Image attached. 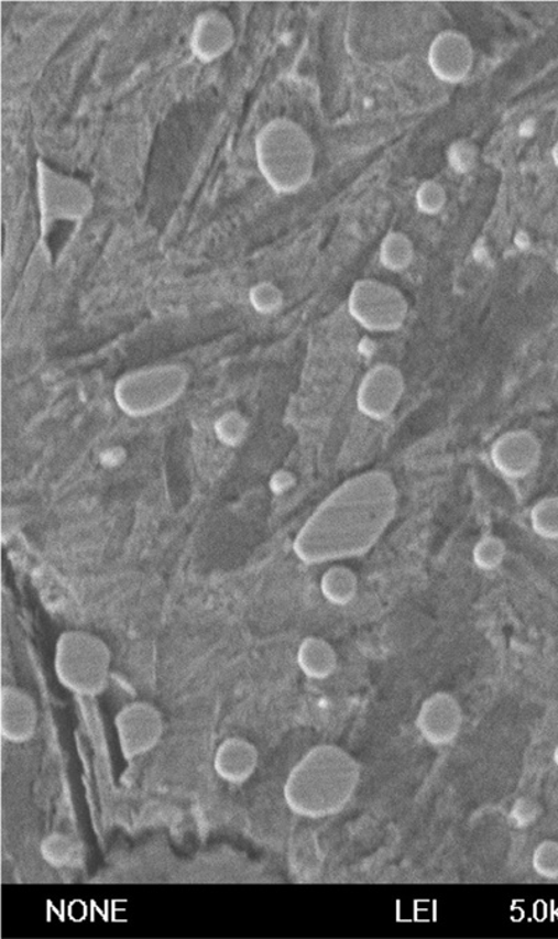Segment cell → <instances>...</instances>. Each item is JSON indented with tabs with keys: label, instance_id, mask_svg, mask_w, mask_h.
Masks as SVG:
<instances>
[{
	"label": "cell",
	"instance_id": "cell-1",
	"mask_svg": "<svg viewBox=\"0 0 558 939\" xmlns=\"http://www.w3.org/2000/svg\"><path fill=\"white\" fill-rule=\"evenodd\" d=\"M395 507L396 489L390 474H359L318 505L295 537V555L306 565L366 555L393 523Z\"/></svg>",
	"mask_w": 558,
	"mask_h": 939
},
{
	"label": "cell",
	"instance_id": "cell-2",
	"mask_svg": "<svg viewBox=\"0 0 558 939\" xmlns=\"http://www.w3.org/2000/svg\"><path fill=\"white\" fill-rule=\"evenodd\" d=\"M263 172L281 193H296L309 182L315 148L304 129L291 121H275L264 132Z\"/></svg>",
	"mask_w": 558,
	"mask_h": 939
},
{
	"label": "cell",
	"instance_id": "cell-3",
	"mask_svg": "<svg viewBox=\"0 0 558 939\" xmlns=\"http://www.w3.org/2000/svg\"><path fill=\"white\" fill-rule=\"evenodd\" d=\"M111 654L98 636L70 631L61 636L55 670L62 685L81 696H96L106 687Z\"/></svg>",
	"mask_w": 558,
	"mask_h": 939
},
{
	"label": "cell",
	"instance_id": "cell-4",
	"mask_svg": "<svg viewBox=\"0 0 558 939\" xmlns=\"http://www.w3.org/2000/svg\"><path fill=\"white\" fill-rule=\"evenodd\" d=\"M348 309L358 325L366 330L391 332L403 327L408 315V302L394 286L362 280L353 285Z\"/></svg>",
	"mask_w": 558,
	"mask_h": 939
},
{
	"label": "cell",
	"instance_id": "cell-5",
	"mask_svg": "<svg viewBox=\"0 0 558 939\" xmlns=\"http://www.w3.org/2000/svg\"><path fill=\"white\" fill-rule=\"evenodd\" d=\"M184 390L179 370H153L122 380L118 387L121 408L133 416L150 415L174 403Z\"/></svg>",
	"mask_w": 558,
	"mask_h": 939
},
{
	"label": "cell",
	"instance_id": "cell-6",
	"mask_svg": "<svg viewBox=\"0 0 558 939\" xmlns=\"http://www.w3.org/2000/svg\"><path fill=\"white\" fill-rule=\"evenodd\" d=\"M404 379L391 364H378L364 375L358 391V408L373 421H384L393 414L404 394Z\"/></svg>",
	"mask_w": 558,
	"mask_h": 939
},
{
	"label": "cell",
	"instance_id": "cell-7",
	"mask_svg": "<svg viewBox=\"0 0 558 939\" xmlns=\"http://www.w3.org/2000/svg\"><path fill=\"white\" fill-rule=\"evenodd\" d=\"M474 52L471 41L460 31L447 30L438 34L427 54L433 75L448 85H458L471 73Z\"/></svg>",
	"mask_w": 558,
	"mask_h": 939
},
{
	"label": "cell",
	"instance_id": "cell-8",
	"mask_svg": "<svg viewBox=\"0 0 558 939\" xmlns=\"http://www.w3.org/2000/svg\"><path fill=\"white\" fill-rule=\"evenodd\" d=\"M490 458L504 478L518 481L535 471L540 459V446L529 432H508L495 440Z\"/></svg>",
	"mask_w": 558,
	"mask_h": 939
},
{
	"label": "cell",
	"instance_id": "cell-9",
	"mask_svg": "<svg viewBox=\"0 0 558 939\" xmlns=\"http://www.w3.org/2000/svg\"><path fill=\"white\" fill-rule=\"evenodd\" d=\"M118 730L122 747L124 745L134 754L143 753L160 738V713L147 703H133L119 713Z\"/></svg>",
	"mask_w": 558,
	"mask_h": 939
},
{
	"label": "cell",
	"instance_id": "cell-10",
	"mask_svg": "<svg viewBox=\"0 0 558 939\" xmlns=\"http://www.w3.org/2000/svg\"><path fill=\"white\" fill-rule=\"evenodd\" d=\"M36 724V709L28 694L7 688L2 694V727L9 740H28Z\"/></svg>",
	"mask_w": 558,
	"mask_h": 939
},
{
	"label": "cell",
	"instance_id": "cell-11",
	"mask_svg": "<svg viewBox=\"0 0 558 939\" xmlns=\"http://www.w3.org/2000/svg\"><path fill=\"white\" fill-rule=\"evenodd\" d=\"M320 591L327 602L336 604V607H347L357 598L359 578L347 566H331L321 577Z\"/></svg>",
	"mask_w": 558,
	"mask_h": 939
},
{
	"label": "cell",
	"instance_id": "cell-12",
	"mask_svg": "<svg viewBox=\"0 0 558 939\" xmlns=\"http://www.w3.org/2000/svg\"><path fill=\"white\" fill-rule=\"evenodd\" d=\"M414 255V243L405 233L390 232L380 247V262L394 273L408 269Z\"/></svg>",
	"mask_w": 558,
	"mask_h": 939
},
{
	"label": "cell",
	"instance_id": "cell-13",
	"mask_svg": "<svg viewBox=\"0 0 558 939\" xmlns=\"http://www.w3.org/2000/svg\"><path fill=\"white\" fill-rule=\"evenodd\" d=\"M299 665L310 677L321 678L330 675L333 667L330 645L317 638L306 640L300 646Z\"/></svg>",
	"mask_w": 558,
	"mask_h": 939
},
{
	"label": "cell",
	"instance_id": "cell-14",
	"mask_svg": "<svg viewBox=\"0 0 558 939\" xmlns=\"http://www.w3.org/2000/svg\"><path fill=\"white\" fill-rule=\"evenodd\" d=\"M507 556V546L497 536L482 537L472 550L473 565L482 571H493L503 565Z\"/></svg>",
	"mask_w": 558,
	"mask_h": 939
},
{
	"label": "cell",
	"instance_id": "cell-15",
	"mask_svg": "<svg viewBox=\"0 0 558 939\" xmlns=\"http://www.w3.org/2000/svg\"><path fill=\"white\" fill-rule=\"evenodd\" d=\"M530 525L535 534L545 539H558V499H545L530 513Z\"/></svg>",
	"mask_w": 558,
	"mask_h": 939
},
{
	"label": "cell",
	"instance_id": "cell-16",
	"mask_svg": "<svg viewBox=\"0 0 558 939\" xmlns=\"http://www.w3.org/2000/svg\"><path fill=\"white\" fill-rule=\"evenodd\" d=\"M415 200L417 210L426 216H436L446 206L447 193L437 182L426 181L417 189Z\"/></svg>",
	"mask_w": 558,
	"mask_h": 939
},
{
	"label": "cell",
	"instance_id": "cell-17",
	"mask_svg": "<svg viewBox=\"0 0 558 939\" xmlns=\"http://www.w3.org/2000/svg\"><path fill=\"white\" fill-rule=\"evenodd\" d=\"M448 165L451 166L457 174H468L474 168L478 161L477 144L469 140H458L452 143L447 151Z\"/></svg>",
	"mask_w": 558,
	"mask_h": 939
},
{
	"label": "cell",
	"instance_id": "cell-18",
	"mask_svg": "<svg viewBox=\"0 0 558 939\" xmlns=\"http://www.w3.org/2000/svg\"><path fill=\"white\" fill-rule=\"evenodd\" d=\"M536 132V122L535 119H525L523 123L519 124L518 133L521 138L529 139Z\"/></svg>",
	"mask_w": 558,
	"mask_h": 939
},
{
	"label": "cell",
	"instance_id": "cell-19",
	"mask_svg": "<svg viewBox=\"0 0 558 939\" xmlns=\"http://www.w3.org/2000/svg\"><path fill=\"white\" fill-rule=\"evenodd\" d=\"M515 243L518 244L519 248L528 247V237L525 233H519L518 237L515 238Z\"/></svg>",
	"mask_w": 558,
	"mask_h": 939
},
{
	"label": "cell",
	"instance_id": "cell-20",
	"mask_svg": "<svg viewBox=\"0 0 558 939\" xmlns=\"http://www.w3.org/2000/svg\"><path fill=\"white\" fill-rule=\"evenodd\" d=\"M552 160H555V163L558 166V142L556 143L555 149H552Z\"/></svg>",
	"mask_w": 558,
	"mask_h": 939
}]
</instances>
